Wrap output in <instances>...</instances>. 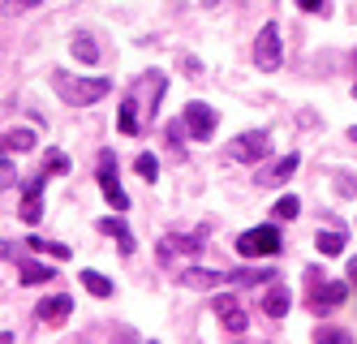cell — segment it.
I'll return each mask as SVG.
<instances>
[{"label": "cell", "mask_w": 357, "mask_h": 344, "mask_svg": "<svg viewBox=\"0 0 357 344\" xmlns=\"http://www.w3.org/2000/svg\"><path fill=\"white\" fill-rule=\"evenodd\" d=\"M116 125H121V134L125 138H134V134H142V121H138V103L125 95V103H121V117H116Z\"/></svg>", "instance_id": "cell-18"}, {"label": "cell", "mask_w": 357, "mask_h": 344, "mask_svg": "<svg viewBox=\"0 0 357 344\" xmlns=\"http://www.w3.org/2000/svg\"><path fill=\"white\" fill-rule=\"evenodd\" d=\"M0 344H17V340H13V331H0Z\"/></svg>", "instance_id": "cell-34"}, {"label": "cell", "mask_w": 357, "mask_h": 344, "mask_svg": "<svg viewBox=\"0 0 357 344\" xmlns=\"http://www.w3.org/2000/svg\"><path fill=\"white\" fill-rule=\"evenodd\" d=\"M181 65H185V73H190V77H198V73H202V69H198V61H194V57H185V61H181Z\"/></svg>", "instance_id": "cell-31"}, {"label": "cell", "mask_w": 357, "mask_h": 344, "mask_svg": "<svg viewBox=\"0 0 357 344\" xmlns=\"http://www.w3.org/2000/svg\"><path fill=\"white\" fill-rule=\"evenodd\" d=\"M349 280L357 284V258H349Z\"/></svg>", "instance_id": "cell-33"}, {"label": "cell", "mask_w": 357, "mask_h": 344, "mask_svg": "<svg viewBox=\"0 0 357 344\" xmlns=\"http://www.w3.org/2000/svg\"><path fill=\"white\" fill-rule=\"evenodd\" d=\"M164 87H168V77L164 73H142L138 82H134V91H130V99L138 103V108L146 112V121H155V112H160V95H164Z\"/></svg>", "instance_id": "cell-6"}, {"label": "cell", "mask_w": 357, "mask_h": 344, "mask_svg": "<svg viewBox=\"0 0 357 344\" xmlns=\"http://www.w3.org/2000/svg\"><path fill=\"white\" fill-rule=\"evenodd\" d=\"M314 246H319V254H323V258H336V254L344 250V237H340V232H331V228H327V232L319 228V237H314Z\"/></svg>", "instance_id": "cell-20"}, {"label": "cell", "mask_w": 357, "mask_h": 344, "mask_svg": "<svg viewBox=\"0 0 357 344\" xmlns=\"http://www.w3.org/2000/svg\"><path fill=\"white\" fill-rule=\"evenodd\" d=\"M99 190H104V198H108V207H116V216H121V211L125 207H130V194H125L121 190V181H116V155L104 147V151H99Z\"/></svg>", "instance_id": "cell-5"}, {"label": "cell", "mask_w": 357, "mask_h": 344, "mask_svg": "<svg viewBox=\"0 0 357 344\" xmlns=\"http://www.w3.org/2000/svg\"><path fill=\"white\" fill-rule=\"evenodd\" d=\"M211 310H215V319H220V327H224V331H233V336H241V331L250 327V314L241 310V301H237V297H228V293H220Z\"/></svg>", "instance_id": "cell-9"}, {"label": "cell", "mask_w": 357, "mask_h": 344, "mask_svg": "<svg viewBox=\"0 0 357 344\" xmlns=\"http://www.w3.org/2000/svg\"><path fill=\"white\" fill-rule=\"evenodd\" d=\"M349 138H357V125H353V129H349Z\"/></svg>", "instance_id": "cell-35"}, {"label": "cell", "mask_w": 357, "mask_h": 344, "mask_svg": "<svg viewBox=\"0 0 357 344\" xmlns=\"http://www.w3.org/2000/svg\"><path fill=\"white\" fill-rule=\"evenodd\" d=\"M43 185H47V172H43V168H39L26 185H22V211H17V216L26 220V224H39V220H43V198H39Z\"/></svg>", "instance_id": "cell-8"}, {"label": "cell", "mask_w": 357, "mask_h": 344, "mask_svg": "<svg viewBox=\"0 0 357 344\" xmlns=\"http://www.w3.org/2000/svg\"><path fill=\"white\" fill-rule=\"evenodd\" d=\"M17 271H22V284H47V280L56 276L52 267H43V262H35V258H22Z\"/></svg>", "instance_id": "cell-19"}, {"label": "cell", "mask_w": 357, "mask_h": 344, "mask_svg": "<svg viewBox=\"0 0 357 344\" xmlns=\"http://www.w3.org/2000/svg\"><path fill=\"white\" fill-rule=\"evenodd\" d=\"M99 232L104 237H116V246H121V254H134V232L125 228V220H116V216H108V220H99Z\"/></svg>", "instance_id": "cell-16"}, {"label": "cell", "mask_w": 357, "mask_h": 344, "mask_svg": "<svg viewBox=\"0 0 357 344\" xmlns=\"http://www.w3.org/2000/svg\"><path fill=\"white\" fill-rule=\"evenodd\" d=\"M134 168H138V177H142V181L155 185V177H160V160H155L151 151H142V155H138V164H134Z\"/></svg>", "instance_id": "cell-26"}, {"label": "cell", "mask_w": 357, "mask_h": 344, "mask_svg": "<svg viewBox=\"0 0 357 344\" xmlns=\"http://www.w3.org/2000/svg\"><path fill=\"white\" fill-rule=\"evenodd\" d=\"M280 61H284V47H280V26L267 22L259 35H254V69H263V73H275Z\"/></svg>", "instance_id": "cell-3"}, {"label": "cell", "mask_w": 357, "mask_h": 344, "mask_svg": "<svg viewBox=\"0 0 357 344\" xmlns=\"http://www.w3.org/2000/svg\"><path fill=\"white\" fill-rule=\"evenodd\" d=\"M353 95H357V82H353Z\"/></svg>", "instance_id": "cell-36"}, {"label": "cell", "mask_w": 357, "mask_h": 344, "mask_svg": "<svg viewBox=\"0 0 357 344\" xmlns=\"http://www.w3.org/2000/svg\"><path fill=\"white\" fill-rule=\"evenodd\" d=\"M26 241H31V250L35 254H52V258H69V246H61V241H47V237H26Z\"/></svg>", "instance_id": "cell-25"}, {"label": "cell", "mask_w": 357, "mask_h": 344, "mask_svg": "<svg viewBox=\"0 0 357 344\" xmlns=\"http://www.w3.org/2000/svg\"><path fill=\"white\" fill-rule=\"evenodd\" d=\"M82 284L91 297H112V280H104L99 271H82Z\"/></svg>", "instance_id": "cell-22"}, {"label": "cell", "mask_w": 357, "mask_h": 344, "mask_svg": "<svg viewBox=\"0 0 357 344\" xmlns=\"http://www.w3.org/2000/svg\"><path fill=\"white\" fill-rule=\"evenodd\" d=\"M267 151H271V138L263 134V129H254V134H237L224 155L233 164H259V160H267Z\"/></svg>", "instance_id": "cell-4"}, {"label": "cell", "mask_w": 357, "mask_h": 344, "mask_svg": "<svg viewBox=\"0 0 357 344\" xmlns=\"http://www.w3.org/2000/svg\"><path fill=\"white\" fill-rule=\"evenodd\" d=\"M289 306H293V297H289V284L271 280V284H267V293H263V314H267V319H284V314H289Z\"/></svg>", "instance_id": "cell-14"}, {"label": "cell", "mask_w": 357, "mask_h": 344, "mask_svg": "<svg viewBox=\"0 0 357 344\" xmlns=\"http://www.w3.org/2000/svg\"><path fill=\"white\" fill-rule=\"evenodd\" d=\"M22 151H35L31 129H9V134H0V155H22Z\"/></svg>", "instance_id": "cell-17"}, {"label": "cell", "mask_w": 357, "mask_h": 344, "mask_svg": "<svg viewBox=\"0 0 357 344\" xmlns=\"http://www.w3.org/2000/svg\"><path fill=\"white\" fill-rule=\"evenodd\" d=\"M202 250L198 237H181V232H168L160 241V262H172V258H194Z\"/></svg>", "instance_id": "cell-12"}, {"label": "cell", "mask_w": 357, "mask_h": 344, "mask_svg": "<svg viewBox=\"0 0 357 344\" xmlns=\"http://www.w3.org/2000/svg\"><path fill=\"white\" fill-rule=\"evenodd\" d=\"M13 181H17V168L9 164V155H0V194H5Z\"/></svg>", "instance_id": "cell-28"}, {"label": "cell", "mask_w": 357, "mask_h": 344, "mask_svg": "<svg viewBox=\"0 0 357 344\" xmlns=\"http://www.w3.org/2000/svg\"><path fill=\"white\" fill-rule=\"evenodd\" d=\"M237 254L241 258H271L280 254V228L275 224H259V228H250L237 237Z\"/></svg>", "instance_id": "cell-2"}, {"label": "cell", "mask_w": 357, "mask_h": 344, "mask_svg": "<svg viewBox=\"0 0 357 344\" xmlns=\"http://www.w3.org/2000/svg\"><path fill=\"white\" fill-rule=\"evenodd\" d=\"M297 164H301V160H297V155L289 151L284 160H275L271 168H263L259 177H254V185H263V190H275V185H284V181H289V177L297 172Z\"/></svg>", "instance_id": "cell-13"}, {"label": "cell", "mask_w": 357, "mask_h": 344, "mask_svg": "<svg viewBox=\"0 0 357 344\" xmlns=\"http://www.w3.org/2000/svg\"><path fill=\"white\" fill-rule=\"evenodd\" d=\"M43 172H47V177H65V172H69V155L52 147V151L43 155Z\"/></svg>", "instance_id": "cell-21"}, {"label": "cell", "mask_w": 357, "mask_h": 344, "mask_svg": "<svg viewBox=\"0 0 357 344\" xmlns=\"http://www.w3.org/2000/svg\"><path fill=\"white\" fill-rule=\"evenodd\" d=\"M176 284L181 288H220V284H228V276L224 271H202V267H181L176 271Z\"/></svg>", "instance_id": "cell-15"}, {"label": "cell", "mask_w": 357, "mask_h": 344, "mask_svg": "<svg viewBox=\"0 0 357 344\" xmlns=\"http://www.w3.org/2000/svg\"><path fill=\"white\" fill-rule=\"evenodd\" d=\"M52 91L69 108H91V103H99L112 91V82L108 77H73L69 69H52Z\"/></svg>", "instance_id": "cell-1"}, {"label": "cell", "mask_w": 357, "mask_h": 344, "mask_svg": "<svg viewBox=\"0 0 357 344\" xmlns=\"http://www.w3.org/2000/svg\"><path fill=\"white\" fill-rule=\"evenodd\" d=\"M69 314H73V297H65V293L43 297V301L35 306V319H39L43 327H61V323H69Z\"/></svg>", "instance_id": "cell-10"}, {"label": "cell", "mask_w": 357, "mask_h": 344, "mask_svg": "<svg viewBox=\"0 0 357 344\" xmlns=\"http://www.w3.org/2000/svg\"><path fill=\"white\" fill-rule=\"evenodd\" d=\"M73 57H78L82 65H95V61H99V47H95V39H91V35H78V39H73Z\"/></svg>", "instance_id": "cell-23"}, {"label": "cell", "mask_w": 357, "mask_h": 344, "mask_svg": "<svg viewBox=\"0 0 357 344\" xmlns=\"http://www.w3.org/2000/svg\"><path fill=\"white\" fill-rule=\"evenodd\" d=\"M271 216H275V220H297V216H301V202H297L293 194H284V198H275Z\"/></svg>", "instance_id": "cell-24"}, {"label": "cell", "mask_w": 357, "mask_h": 344, "mask_svg": "<svg viewBox=\"0 0 357 344\" xmlns=\"http://www.w3.org/2000/svg\"><path fill=\"white\" fill-rule=\"evenodd\" d=\"M35 5H39V0H5L9 13H26V9H35Z\"/></svg>", "instance_id": "cell-29"}, {"label": "cell", "mask_w": 357, "mask_h": 344, "mask_svg": "<svg viewBox=\"0 0 357 344\" xmlns=\"http://www.w3.org/2000/svg\"><path fill=\"white\" fill-rule=\"evenodd\" d=\"M181 121H185V134H190V138H211V134H215V125H220L215 108H211V103H198V99L185 103Z\"/></svg>", "instance_id": "cell-7"}, {"label": "cell", "mask_w": 357, "mask_h": 344, "mask_svg": "<svg viewBox=\"0 0 357 344\" xmlns=\"http://www.w3.org/2000/svg\"><path fill=\"white\" fill-rule=\"evenodd\" d=\"M297 5H301L305 13H323V9H327V0H297Z\"/></svg>", "instance_id": "cell-30"}, {"label": "cell", "mask_w": 357, "mask_h": 344, "mask_svg": "<svg viewBox=\"0 0 357 344\" xmlns=\"http://www.w3.org/2000/svg\"><path fill=\"white\" fill-rule=\"evenodd\" d=\"M254 344H263V340H254Z\"/></svg>", "instance_id": "cell-37"}, {"label": "cell", "mask_w": 357, "mask_h": 344, "mask_svg": "<svg viewBox=\"0 0 357 344\" xmlns=\"http://www.w3.org/2000/svg\"><path fill=\"white\" fill-rule=\"evenodd\" d=\"M9 254H13V246H9V241H0V262H5Z\"/></svg>", "instance_id": "cell-32"}, {"label": "cell", "mask_w": 357, "mask_h": 344, "mask_svg": "<svg viewBox=\"0 0 357 344\" xmlns=\"http://www.w3.org/2000/svg\"><path fill=\"white\" fill-rule=\"evenodd\" d=\"M344 297H349V284L344 280H331V284H310V306L323 314V310H336V306H344Z\"/></svg>", "instance_id": "cell-11"}, {"label": "cell", "mask_w": 357, "mask_h": 344, "mask_svg": "<svg viewBox=\"0 0 357 344\" xmlns=\"http://www.w3.org/2000/svg\"><path fill=\"white\" fill-rule=\"evenodd\" d=\"M314 344H353V336L344 327H319L314 331Z\"/></svg>", "instance_id": "cell-27"}]
</instances>
